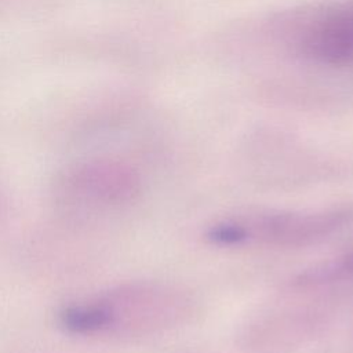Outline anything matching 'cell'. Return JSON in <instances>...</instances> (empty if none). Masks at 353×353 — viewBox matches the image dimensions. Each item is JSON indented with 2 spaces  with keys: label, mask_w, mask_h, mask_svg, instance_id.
<instances>
[{
  "label": "cell",
  "mask_w": 353,
  "mask_h": 353,
  "mask_svg": "<svg viewBox=\"0 0 353 353\" xmlns=\"http://www.w3.org/2000/svg\"><path fill=\"white\" fill-rule=\"evenodd\" d=\"M346 212H277L233 222L239 243L258 240L276 247H302L334 233L346 221Z\"/></svg>",
  "instance_id": "obj_3"
},
{
  "label": "cell",
  "mask_w": 353,
  "mask_h": 353,
  "mask_svg": "<svg viewBox=\"0 0 353 353\" xmlns=\"http://www.w3.org/2000/svg\"><path fill=\"white\" fill-rule=\"evenodd\" d=\"M182 305L170 291L128 288L98 301L79 303L62 313L63 325L81 335H94L119 328L161 325L178 314Z\"/></svg>",
  "instance_id": "obj_1"
},
{
  "label": "cell",
  "mask_w": 353,
  "mask_h": 353,
  "mask_svg": "<svg viewBox=\"0 0 353 353\" xmlns=\"http://www.w3.org/2000/svg\"><path fill=\"white\" fill-rule=\"evenodd\" d=\"M294 47L316 65H353V0L328 4L309 15L294 34Z\"/></svg>",
  "instance_id": "obj_2"
}]
</instances>
